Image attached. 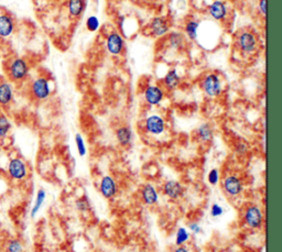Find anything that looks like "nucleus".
I'll use <instances>...</instances> for the list:
<instances>
[{
	"label": "nucleus",
	"mask_w": 282,
	"mask_h": 252,
	"mask_svg": "<svg viewBox=\"0 0 282 252\" xmlns=\"http://www.w3.org/2000/svg\"><path fill=\"white\" fill-rule=\"evenodd\" d=\"M235 44L238 52L244 58H252L259 50V39L254 31L244 29L237 32L235 36Z\"/></svg>",
	"instance_id": "nucleus-1"
},
{
	"label": "nucleus",
	"mask_w": 282,
	"mask_h": 252,
	"mask_svg": "<svg viewBox=\"0 0 282 252\" xmlns=\"http://www.w3.org/2000/svg\"><path fill=\"white\" fill-rule=\"evenodd\" d=\"M30 63L26 58L16 56L7 63L6 73L12 83H24L30 75Z\"/></svg>",
	"instance_id": "nucleus-2"
},
{
	"label": "nucleus",
	"mask_w": 282,
	"mask_h": 252,
	"mask_svg": "<svg viewBox=\"0 0 282 252\" xmlns=\"http://www.w3.org/2000/svg\"><path fill=\"white\" fill-rule=\"evenodd\" d=\"M200 87L204 94L210 98H218L224 90L223 78L216 72L206 73L200 82Z\"/></svg>",
	"instance_id": "nucleus-3"
},
{
	"label": "nucleus",
	"mask_w": 282,
	"mask_h": 252,
	"mask_svg": "<svg viewBox=\"0 0 282 252\" xmlns=\"http://www.w3.org/2000/svg\"><path fill=\"white\" fill-rule=\"evenodd\" d=\"M7 176L14 183H21L29 176V166L20 156H14L9 160L6 168Z\"/></svg>",
	"instance_id": "nucleus-4"
},
{
	"label": "nucleus",
	"mask_w": 282,
	"mask_h": 252,
	"mask_svg": "<svg viewBox=\"0 0 282 252\" xmlns=\"http://www.w3.org/2000/svg\"><path fill=\"white\" fill-rule=\"evenodd\" d=\"M29 90L34 100L38 102L48 100L52 95L51 80L44 75L36 76V78L30 83Z\"/></svg>",
	"instance_id": "nucleus-5"
},
{
	"label": "nucleus",
	"mask_w": 282,
	"mask_h": 252,
	"mask_svg": "<svg viewBox=\"0 0 282 252\" xmlns=\"http://www.w3.org/2000/svg\"><path fill=\"white\" fill-rule=\"evenodd\" d=\"M105 48L112 56H120L124 51V40L118 31L112 30L105 38Z\"/></svg>",
	"instance_id": "nucleus-6"
},
{
	"label": "nucleus",
	"mask_w": 282,
	"mask_h": 252,
	"mask_svg": "<svg viewBox=\"0 0 282 252\" xmlns=\"http://www.w3.org/2000/svg\"><path fill=\"white\" fill-rule=\"evenodd\" d=\"M144 127L146 132L152 136H160L166 132V122L164 118L160 114H150L144 120Z\"/></svg>",
	"instance_id": "nucleus-7"
},
{
	"label": "nucleus",
	"mask_w": 282,
	"mask_h": 252,
	"mask_svg": "<svg viewBox=\"0 0 282 252\" xmlns=\"http://www.w3.org/2000/svg\"><path fill=\"white\" fill-rule=\"evenodd\" d=\"M144 100L149 106H158L164 100L166 90L158 84H148L144 90Z\"/></svg>",
	"instance_id": "nucleus-8"
},
{
	"label": "nucleus",
	"mask_w": 282,
	"mask_h": 252,
	"mask_svg": "<svg viewBox=\"0 0 282 252\" xmlns=\"http://www.w3.org/2000/svg\"><path fill=\"white\" fill-rule=\"evenodd\" d=\"M244 222L250 229H260L264 224V214L257 205H249L244 212Z\"/></svg>",
	"instance_id": "nucleus-9"
},
{
	"label": "nucleus",
	"mask_w": 282,
	"mask_h": 252,
	"mask_svg": "<svg viewBox=\"0 0 282 252\" xmlns=\"http://www.w3.org/2000/svg\"><path fill=\"white\" fill-rule=\"evenodd\" d=\"M149 34L156 38V39H161V38L166 36L170 32V22L169 20L164 17H154L150 20L148 24Z\"/></svg>",
	"instance_id": "nucleus-10"
},
{
	"label": "nucleus",
	"mask_w": 282,
	"mask_h": 252,
	"mask_svg": "<svg viewBox=\"0 0 282 252\" xmlns=\"http://www.w3.org/2000/svg\"><path fill=\"white\" fill-rule=\"evenodd\" d=\"M208 14L218 22H225L230 16L228 6L224 0H214L208 7Z\"/></svg>",
	"instance_id": "nucleus-11"
},
{
	"label": "nucleus",
	"mask_w": 282,
	"mask_h": 252,
	"mask_svg": "<svg viewBox=\"0 0 282 252\" xmlns=\"http://www.w3.org/2000/svg\"><path fill=\"white\" fill-rule=\"evenodd\" d=\"M14 85L9 80H0V107L8 108L14 100Z\"/></svg>",
	"instance_id": "nucleus-12"
},
{
	"label": "nucleus",
	"mask_w": 282,
	"mask_h": 252,
	"mask_svg": "<svg viewBox=\"0 0 282 252\" xmlns=\"http://www.w3.org/2000/svg\"><path fill=\"white\" fill-rule=\"evenodd\" d=\"M16 30V20L12 14L0 12V40H6L14 34Z\"/></svg>",
	"instance_id": "nucleus-13"
},
{
	"label": "nucleus",
	"mask_w": 282,
	"mask_h": 252,
	"mask_svg": "<svg viewBox=\"0 0 282 252\" xmlns=\"http://www.w3.org/2000/svg\"><path fill=\"white\" fill-rule=\"evenodd\" d=\"M223 188L225 193L230 197H237L242 194L244 184L242 182V180L238 178L237 175L230 174L227 175V176L224 178Z\"/></svg>",
	"instance_id": "nucleus-14"
},
{
	"label": "nucleus",
	"mask_w": 282,
	"mask_h": 252,
	"mask_svg": "<svg viewBox=\"0 0 282 252\" xmlns=\"http://www.w3.org/2000/svg\"><path fill=\"white\" fill-rule=\"evenodd\" d=\"M166 44L173 52H181L186 48V36L182 32L171 31L166 34Z\"/></svg>",
	"instance_id": "nucleus-15"
},
{
	"label": "nucleus",
	"mask_w": 282,
	"mask_h": 252,
	"mask_svg": "<svg viewBox=\"0 0 282 252\" xmlns=\"http://www.w3.org/2000/svg\"><path fill=\"white\" fill-rule=\"evenodd\" d=\"M100 192L107 200L112 198L117 194V183L110 175L102 176L100 182Z\"/></svg>",
	"instance_id": "nucleus-16"
},
{
	"label": "nucleus",
	"mask_w": 282,
	"mask_h": 252,
	"mask_svg": "<svg viewBox=\"0 0 282 252\" xmlns=\"http://www.w3.org/2000/svg\"><path fill=\"white\" fill-rule=\"evenodd\" d=\"M181 85V76L178 75L176 68H171L168 70L162 80V87L164 90L173 92L176 90L178 86Z\"/></svg>",
	"instance_id": "nucleus-17"
},
{
	"label": "nucleus",
	"mask_w": 282,
	"mask_h": 252,
	"mask_svg": "<svg viewBox=\"0 0 282 252\" xmlns=\"http://www.w3.org/2000/svg\"><path fill=\"white\" fill-rule=\"evenodd\" d=\"M164 193L170 200H176L183 196L184 188L180 182H178L176 180H168L164 185Z\"/></svg>",
	"instance_id": "nucleus-18"
},
{
	"label": "nucleus",
	"mask_w": 282,
	"mask_h": 252,
	"mask_svg": "<svg viewBox=\"0 0 282 252\" xmlns=\"http://www.w3.org/2000/svg\"><path fill=\"white\" fill-rule=\"evenodd\" d=\"M141 198H142L144 204L147 206H154L158 202V192L152 184L147 183L144 185V188H141Z\"/></svg>",
	"instance_id": "nucleus-19"
},
{
	"label": "nucleus",
	"mask_w": 282,
	"mask_h": 252,
	"mask_svg": "<svg viewBox=\"0 0 282 252\" xmlns=\"http://www.w3.org/2000/svg\"><path fill=\"white\" fill-rule=\"evenodd\" d=\"M200 22L195 18H188L183 26V34L190 41H196Z\"/></svg>",
	"instance_id": "nucleus-20"
},
{
	"label": "nucleus",
	"mask_w": 282,
	"mask_h": 252,
	"mask_svg": "<svg viewBox=\"0 0 282 252\" xmlns=\"http://www.w3.org/2000/svg\"><path fill=\"white\" fill-rule=\"evenodd\" d=\"M85 0H68L66 2L68 14L72 19H78L82 17V14L85 12Z\"/></svg>",
	"instance_id": "nucleus-21"
},
{
	"label": "nucleus",
	"mask_w": 282,
	"mask_h": 252,
	"mask_svg": "<svg viewBox=\"0 0 282 252\" xmlns=\"http://www.w3.org/2000/svg\"><path fill=\"white\" fill-rule=\"evenodd\" d=\"M116 139L119 144L122 148H127L134 140V134L132 130L130 129L128 126H120L116 129Z\"/></svg>",
	"instance_id": "nucleus-22"
},
{
	"label": "nucleus",
	"mask_w": 282,
	"mask_h": 252,
	"mask_svg": "<svg viewBox=\"0 0 282 252\" xmlns=\"http://www.w3.org/2000/svg\"><path fill=\"white\" fill-rule=\"evenodd\" d=\"M196 136L203 144H208L214 138V129L208 122L200 124L196 129Z\"/></svg>",
	"instance_id": "nucleus-23"
},
{
	"label": "nucleus",
	"mask_w": 282,
	"mask_h": 252,
	"mask_svg": "<svg viewBox=\"0 0 282 252\" xmlns=\"http://www.w3.org/2000/svg\"><path fill=\"white\" fill-rule=\"evenodd\" d=\"M46 200V192L43 188L38 190L34 202V205H32L31 210H30V217L31 218L36 217L38 214L40 212L41 208L43 207V205H44Z\"/></svg>",
	"instance_id": "nucleus-24"
},
{
	"label": "nucleus",
	"mask_w": 282,
	"mask_h": 252,
	"mask_svg": "<svg viewBox=\"0 0 282 252\" xmlns=\"http://www.w3.org/2000/svg\"><path fill=\"white\" fill-rule=\"evenodd\" d=\"M12 129V122L6 114L0 112V140L8 138L10 131Z\"/></svg>",
	"instance_id": "nucleus-25"
},
{
	"label": "nucleus",
	"mask_w": 282,
	"mask_h": 252,
	"mask_svg": "<svg viewBox=\"0 0 282 252\" xmlns=\"http://www.w3.org/2000/svg\"><path fill=\"white\" fill-rule=\"evenodd\" d=\"M6 252H24V246L19 239H10L4 246Z\"/></svg>",
	"instance_id": "nucleus-26"
},
{
	"label": "nucleus",
	"mask_w": 282,
	"mask_h": 252,
	"mask_svg": "<svg viewBox=\"0 0 282 252\" xmlns=\"http://www.w3.org/2000/svg\"><path fill=\"white\" fill-rule=\"evenodd\" d=\"M190 240V234L188 232L186 228L184 227H180L176 230V244L178 246L186 244L188 241Z\"/></svg>",
	"instance_id": "nucleus-27"
},
{
	"label": "nucleus",
	"mask_w": 282,
	"mask_h": 252,
	"mask_svg": "<svg viewBox=\"0 0 282 252\" xmlns=\"http://www.w3.org/2000/svg\"><path fill=\"white\" fill-rule=\"evenodd\" d=\"M85 26L90 32H96V31H98L100 28V21L98 18L96 17V16L92 14L88 19H86Z\"/></svg>",
	"instance_id": "nucleus-28"
},
{
	"label": "nucleus",
	"mask_w": 282,
	"mask_h": 252,
	"mask_svg": "<svg viewBox=\"0 0 282 252\" xmlns=\"http://www.w3.org/2000/svg\"><path fill=\"white\" fill-rule=\"evenodd\" d=\"M75 144H76V150L80 156H85L88 154V148H86L85 140L82 134H75Z\"/></svg>",
	"instance_id": "nucleus-29"
},
{
	"label": "nucleus",
	"mask_w": 282,
	"mask_h": 252,
	"mask_svg": "<svg viewBox=\"0 0 282 252\" xmlns=\"http://www.w3.org/2000/svg\"><path fill=\"white\" fill-rule=\"evenodd\" d=\"M220 171L218 168H212L208 175V180L212 186H216L220 183Z\"/></svg>",
	"instance_id": "nucleus-30"
},
{
	"label": "nucleus",
	"mask_w": 282,
	"mask_h": 252,
	"mask_svg": "<svg viewBox=\"0 0 282 252\" xmlns=\"http://www.w3.org/2000/svg\"><path fill=\"white\" fill-rule=\"evenodd\" d=\"M210 212V216L213 218H218L224 215V208L215 202V204L212 205Z\"/></svg>",
	"instance_id": "nucleus-31"
},
{
	"label": "nucleus",
	"mask_w": 282,
	"mask_h": 252,
	"mask_svg": "<svg viewBox=\"0 0 282 252\" xmlns=\"http://www.w3.org/2000/svg\"><path fill=\"white\" fill-rule=\"evenodd\" d=\"M75 207H76L78 210L85 212H88L90 210V202L86 198L78 200L76 202H75Z\"/></svg>",
	"instance_id": "nucleus-32"
},
{
	"label": "nucleus",
	"mask_w": 282,
	"mask_h": 252,
	"mask_svg": "<svg viewBox=\"0 0 282 252\" xmlns=\"http://www.w3.org/2000/svg\"><path fill=\"white\" fill-rule=\"evenodd\" d=\"M258 12L262 17L266 18L267 16V0H258Z\"/></svg>",
	"instance_id": "nucleus-33"
},
{
	"label": "nucleus",
	"mask_w": 282,
	"mask_h": 252,
	"mask_svg": "<svg viewBox=\"0 0 282 252\" xmlns=\"http://www.w3.org/2000/svg\"><path fill=\"white\" fill-rule=\"evenodd\" d=\"M248 144H245V142H238V144H236V152L238 153V154H240V156H245L246 153L248 152Z\"/></svg>",
	"instance_id": "nucleus-34"
},
{
	"label": "nucleus",
	"mask_w": 282,
	"mask_h": 252,
	"mask_svg": "<svg viewBox=\"0 0 282 252\" xmlns=\"http://www.w3.org/2000/svg\"><path fill=\"white\" fill-rule=\"evenodd\" d=\"M188 229L191 230V232H192L194 234H200L203 232L202 227H200V224L198 222H190V224H188Z\"/></svg>",
	"instance_id": "nucleus-35"
},
{
	"label": "nucleus",
	"mask_w": 282,
	"mask_h": 252,
	"mask_svg": "<svg viewBox=\"0 0 282 252\" xmlns=\"http://www.w3.org/2000/svg\"><path fill=\"white\" fill-rule=\"evenodd\" d=\"M173 252H190V251H188V248H186V246H178V248Z\"/></svg>",
	"instance_id": "nucleus-36"
}]
</instances>
